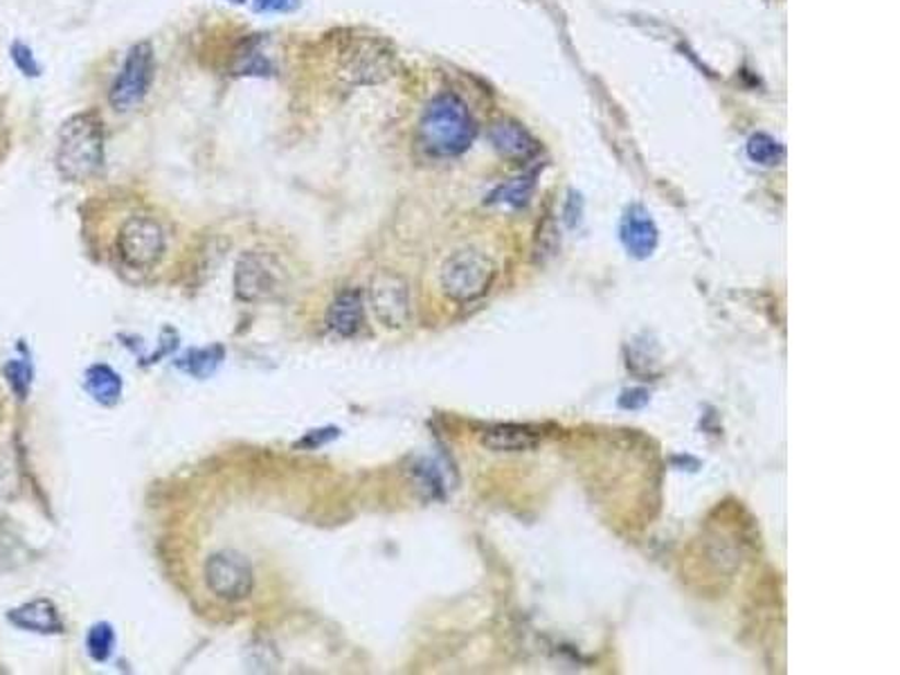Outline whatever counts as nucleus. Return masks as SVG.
I'll use <instances>...</instances> for the list:
<instances>
[{
    "label": "nucleus",
    "instance_id": "nucleus-2",
    "mask_svg": "<svg viewBox=\"0 0 900 675\" xmlns=\"http://www.w3.org/2000/svg\"><path fill=\"white\" fill-rule=\"evenodd\" d=\"M478 126L468 106L453 93L435 98L421 115L419 145L435 158L462 156L474 145Z\"/></svg>",
    "mask_w": 900,
    "mask_h": 675
},
{
    "label": "nucleus",
    "instance_id": "nucleus-13",
    "mask_svg": "<svg viewBox=\"0 0 900 675\" xmlns=\"http://www.w3.org/2000/svg\"><path fill=\"white\" fill-rule=\"evenodd\" d=\"M10 621L21 630L41 632V636H59V632H64L61 615L48 599H34L14 608L10 613Z\"/></svg>",
    "mask_w": 900,
    "mask_h": 675
},
{
    "label": "nucleus",
    "instance_id": "nucleus-10",
    "mask_svg": "<svg viewBox=\"0 0 900 675\" xmlns=\"http://www.w3.org/2000/svg\"><path fill=\"white\" fill-rule=\"evenodd\" d=\"M619 234H622V241H624L626 250L637 260L651 258L656 252V248H658V241H660V232H658L656 221L651 219V215L641 205H633V207L626 209Z\"/></svg>",
    "mask_w": 900,
    "mask_h": 675
},
{
    "label": "nucleus",
    "instance_id": "nucleus-18",
    "mask_svg": "<svg viewBox=\"0 0 900 675\" xmlns=\"http://www.w3.org/2000/svg\"><path fill=\"white\" fill-rule=\"evenodd\" d=\"M115 647V632L109 623H95L86 636V649L95 662H106Z\"/></svg>",
    "mask_w": 900,
    "mask_h": 675
},
{
    "label": "nucleus",
    "instance_id": "nucleus-21",
    "mask_svg": "<svg viewBox=\"0 0 900 675\" xmlns=\"http://www.w3.org/2000/svg\"><path fill=\"white\" fill-rule=\"evenodd\" d=\"M303 0H254V10L264 14H290Z\"/></svg>",
    "mask_w": 900,
    "mask_h": 675
},
{
    "label": "nucleus",
    "instance_id": "nucleus-9",
    "mask_svg": "<svg viewBox=\"0 0 900 675\" xmlns=\"http://www.w3.org/2000/svg\"><path fill=\"white\" fill-rule=\"evenodd\" d=\"M369 307L385 329H403L410 320L408 282L390 271H380L369 284Z\"/></svg>",
    "mask_w": 900,
    "mask_h": 675
},
{
    "label": "nucleus",
    "instance_id": "nucleus-3",
    "mask_svg": "<svg viewBox=\"0 0 900 675\" xmlns=\"http://www.w3.org/2000/svg\"><path fill=\"white\" fill-rule=\"evenodd\" d=\"M333 61L338 75L350 83H380L395 75V53L376 36H338Z\"/></svg>",
    "mask_w": 900,
    "mask_h": 675
},
{
    "label": "nucleus",
    "instance_id": "nucleus-20",
    "mask_svg": "<svg viewBox=\"0 0 900 675\" xmlns=\"http://www.w3.org/2000/svg\"><path fill=\"white\" fill-rule=\"evenodd\" d=\"M5 376H8V381H10L12 390L19 394V399H25L27 388H30V384H32V371H30V367H27L25 363L12 361V363L5 367Z\"/></svg>",
    "mask_w": 900,
    "mask_h": 675
},
{
    "label": "nucleus",
    "instance_id": "nucleus-8",
    "mask_svg": "<svg viewBox=\"0 0 900 675\" xmlns=\"http://www.w3.org/2000/svg\"><path fill=\"white\" fill-rule=\"evenodd\" d=\"M203 576H205L209 593L228 604L248 599L252 593V585H254L250 561L235 550H224V552L212 554L205 561Z\"/></svg>",
    "mask_w": 900,
    "mask_h": 675
},
{
    "label": "nucleus",
    "instance_id": "nucleus-24",
    "mask_svg": "<svg viewBox=\"0 0 900 675\" xmlns=\"http://www.w3.org/2000/svg\"><path fill=\"white\" fill-rule=\"evenodd\" d=\"M232 3H246V0H232Z\"/></svg>",
    "mask_w": 900,
    "mask_h": 675
},
{
    "label": "nucleus",
    "instance_id": "nucleus-12",
    "mask_svg": "<svg viewBox=\"0 0 900 675\" xmlns=\"http://www.w3.org/2000/svg\"><path fill=\"white\" fill-rule=\"evenodd\" d=\"M363 322H365V305H363L361 290L356 288L340 290L327 309V327L342 338H352L361 331Z\"/></svg>",
    "mask_w": 900,
    "mask_h": 675
},
{
    "label": "nucleus",
    "instance_id": "nucleus-16",
    "mask_svg": "<svg viewBox=\"0 0 900 675\" xmlns=\"http://www.w3.org/2000/svg\"><path fill=\"white\" fill-rule=\"evenodd\" d=\"M536 176L534 174H525L521 179H513L511 183L498 187L491 196L489 203L491 205H502V207H523L529 203L534 187H536Z\"/></svg>",
    "mask_w": 900,
    "mask_h": 675
},
{
    "label": "nucleus",
    "instance_id": "nucleus-6",
    "mask_svg": "<svg viewBox=\"0 0 900 675\" xmlns=\"http://www.w3.org/2000/svg\"><path fill=\"white\" fill-rule=\"evenodd\" d=\"M156 72V59H153V48L147 41H140L132 50L126 53V59L113 81L109 102L117 113H126L143 104L147 98L151 81Z\"/></svg>",
    "mask_w": 900,
    "mask_h": 675
},
{
    "label": "nucleus",
    "instance_id": "nucleus-23",
    "mask_svg": "<svg viewBox=\"0 0 900 675\" xmlns=\"http://www.w3.org/2000/svg\"><path fill=\"white\" fill-rule=\"evenodd\" d=\"M581 215H583V201H581V196H579V194H570V201H568V207H566V219H568V224L574 228V226L581 221Z\"/></svg>",
    "mask_w": 900,
    "mask_h": 675
},
{
    "label": "nucleus",
    "instance_id": "nucleus-15",
    "mask_svg": "<svg viewBox=\"0 0 900 675\" xmlns=\"http://www.w3.org/2000/svg\"><path fill=\"white\" fill-rule=\"evenodd\" d=\"M83 390L100 405H115L122 397V378L109 365H93L83 374Z\"/></svg>",
    "mask_w": 900,
    "mask_h": 675
},
{
    "label": "nucleus",
    "instance_id": "nucleus-4",
    "mask_svg": "<svg viewBox=\"0 0 900 675\" xmlns=\"http://www.w3.org/2000/svg\"><path fill=\"white\" fill-rule=\"evenodd\" d=\"M495 277V266L485 252L476 248H464L453 252V255L442 266V288L453 302H474L489 290Z\"/></svg>",
    "mask_w": 900,
    "mask_h": 675
},
{
    "label": "nucleus",
    "instance_id": "nucleus-14",
    "mask_svg": "<svg viewBox=\"0 0 900 675\" xmlns=\"http://www.w3.org/2000/svg\"><path fill=\"white\" fill-rule=\"evenodd\" d=\"M482 444L493 453H525L538 446L540 437L529 426L519 424H500L482 433Z\"/></svg>",
    "mask_w": 900,
    "mask_h": 675
},
{
    "label": "nucleus",
    "instance_id": "nucleus-19",
    "mask_svg": "<svg viewBox=\"0 0 900 675\" xmlns=\"http://www.w3.org/2000/svg\"><path fill=\"white\" fill-rule=\"evenodd\" d=\"M224 361V350L212 347V350H194L183 358V369L192 376H207L219 367Z\"/></svg>",
    "mask_w": 900,
    "mask_h": 675
},
{
    "label": "nucleus",
    "instance_id": "nucleus-7",
    "mask_svg": "<svg viewBox=\"0 0 900 675\" xmlns=\"http://www.w3.org/2000/svg\"><path fill=\"white\" fill-rule=\"evenodd\" d=\"M284 290V268L269 252L250 250L235 268V293L243 302H269Z\"/></svg>",
    "mask_w": 900,
    "mask_h": 675
},
{
    "label": "nucleus",
    "instance_id": "nucleus-1",
    "mask_svg": "<svg viewBox=\"0 0 900 675\" xmlns=\"http://www.w3.org/2000/svg\"><path fill=\"white\" fill-rule=\"evenodd\" d=\"M55 164L59 176L70 183H86L100 172L104 164V124L98 113H77L64 122Z\"/></svg>",
    "mask_w": 900,
    "mask_h": 675
},
{
    "label": "nucleus",
    "instance_id": "nucleus-17",
    "mask_svg": "<svg viewBox=\"0 0 900 675\" xmlns=\"http://www.w3.org/2000/svg\"><path fill=\"white\" fill-rule=\"evenodd\" d=\"M748 156L752 162L761 164V167H777L784 162L786 158V149L779 140H775L773 136L767 134H754L748 140Z\"/></svg>",
    "mask_w": 900,
    "mask_h": 675
},
{
    "label": "nucleus",
    "instance_id": "nucleus-11",
    "mask_svg": "<svg viewBox=\"0 0 900 675\" xmlns=\"http://www.w3.org/2000/svg\"><path fill=\"white\" fill-rule=\"evenodd\" d=\"M493 149L509 160L525 162L540 151L538 140L516 119H498L489 131Z\"/></svg>",
    "mask_w": 900,
    "mask_h": 675
},
{
    "label": "nucleus",
    "instance_id": "nucleus-22",
    "mask_svg": "<svg viewBox=\"0 0 900 675\" xmlns=\"http://www.w3.org/2000/svg\"><path fill=\"white\" fill-rule=\"evenodd\" d=\"M12 57H14V61H16V66L25 72V75H38V64H36V59H34V55H32V50L27 48V46H23V44H14V48H12Z\"/></svg>",
    "mask_w": 900,
    "mask_h": 675
},
{
    "label": "nucleus",
    "instance_id": "nucleus-5",
    "mask_svg": "<svg viewBox=\"0 0 900 675\" xmlns=\"http://www.w3.org/2000/svg\"><path fill=\"white\" fill-rule=\"evenodd\" d=\"M167 250L162 226L151 217H128L117 232V255L132 271H151Z\"/></svg>",
    "mask_w": 900,
    "mask_h": 675
}]
</instances>
